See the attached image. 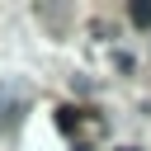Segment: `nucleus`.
<instances>
[{
	"label": "nucleus",
	"instance_id": "obj_1",
	"mask_svg": "<svg viewBox=\"0 0 151 151\" xmlns=\"http://www.w3.org/2000/svg\"><path fill=\"white\" fill-rule=\"evenodd\" d=\"M24 113H28V99H24L14 85H5V80H0V127H5V132H9V127H19V118H24Z\"/></svg>",
	"mask_w": 151,
	"mask_h": 151
},
{
	"label": "nucleus",
	"instance_id": "obj_2",
	"mask_svg": "<svg viewBox=\"0 0 151 151\" xmlns=\"http://www.w3.org/2000/svg\"><path fill=\"white\" fill-rule=\"evenodd\" d=\"M127 19H132L137 28H151V0H132V9H127Z\"/></svg>",
	"mask_w": 151,
	"mask_h": 151
},
{
	"label": "nucleus",
	"instance_id": "obj_3",
	"mask_svg": "<svg viewBox=\"0 0 151 151\" xmlns=\"http://www.w3.org/2000/svg\"><path fill=\"white\" fill-rule=\"evenodd\" d=\"M76 123H80V109H57V127L61 132H71Z\"/></svg>",
	"mask_w": 151,
	"mask_h": 151
},
{
	"label": "nucleus",
	"instance_id": "obj_4",
	"mask_svg": "<svg viewBox=\"0 0 151 151\" xmlns=\"http://www.w3.org/2000/svg\"><path fill=\"white\" fill-rule=\"evenodd\" d=\"M123 151H137V146H123Z\"/></svg>",
	"mask_w": 151,
	"mask_h": 151
}]
</instances>
